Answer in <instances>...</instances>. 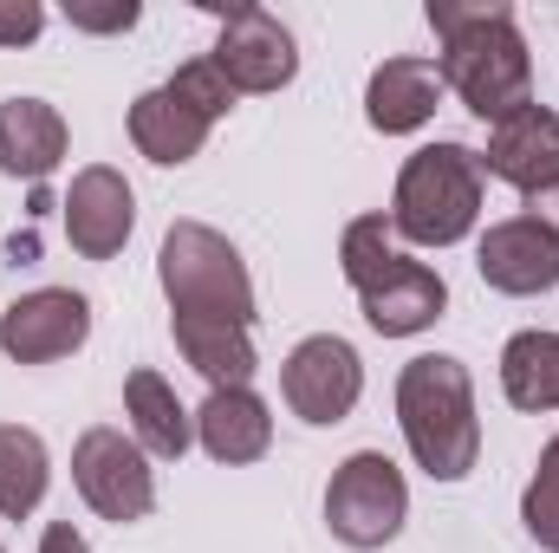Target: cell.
<instances>
[{
    "label": "cell",
    "instance_id": "6da1fadb",
    "mask_svg": "<svg viewBox=\"0 0 559 553\" xmlns=\"http://www.w3.org/2000/svg\"><path fill=\"white\" fill-rule=\"evenodd\" d=\"M429 26L442 39V92H455L481 125L534 105V52L508 0H429Z\"/></svg>",
    "mask_w": 559,
    "mask_h": 553
},
{
    "label": "cell",
    "instance_id": "7a4b0ae2",
    "mask_svg": "<svg viewBox=\"0 0 559 553\" xmlns=\"http://www.w3.org/2000/svg\"><path fill=\"white\" fill-rule=\"evenodd\" d=\"M338 274L352 280V293L365 306V326L384 332V339H417V332H429L449 313V280L397 242L391 215L345 222V235H338Z\"/></svg>",
    "mask_w": 559,
    "mask_h": 553
},
{
    "label": "cell",
    "instance_id": "3957f363",
    "mask_svg": "<svg viewBox=\"0 0 559 553\" xmlns=\"http://www.w3.org/2000/svg\"><path fill=\"white\" fill-rule=\"evenodd\" d=\"M397 430L429 482H462L481 456L475 378L455 352H423L397 372Z\"/></svg>",
    "mask_w": 559,
    "mask_h": 553
},
{
    "label": "cell",
    "instance_id": "277c9868",
    "mask_svg": "<svg viewBox=\"0 0 559 553\" xmlns=\"http://www.w3.org/2000/svg\"><path fill=\"white\" fill-rule=\"evenodd\" d=\"M481 189H488L481 150L449 143V138L411 150L404 169H397V189H391L397 242H411V248H455V242H468L475 222H481Z\"/></svg>",
    "mask_w": 559,
    "mask_h": 553
},
{
    "label": "cell",
    "instance_id": "5b68a950",
    "mask_svg": "<svg viewBox=\"0 0 559 553\" xmlns=\"http://www.w3.org/2000/svg\"><path fill=\"white\" fill-rule=\"evenodd\" d=\"M156 280H163L169 319H209V326H248L254 332V274L222 228L169 222V235L156 248Z\"/></svg>",
    "mask_w": 559,
    "mask_h": 553
},
{
    "label": "cell",
    "instance_id": "8992f818",
    "mask_svg": "<svg viewBox=\"0 0 559 553\" xmlns=\"http://www.w3.org/2000/svg\"><path fill=\"white\" fill-rule=\"evenodd\" d=\"M404 521H411V482H404V469L384 449H358V456H345L332 469V482H325V528H332V541L378 553L404 534Z\"/></svg>",
    "mask_w": 559,
    "mask_h": 553
},
{
    "label": "cell",
    "instance_id": "52a82bcc",
    "mask_svg": "<svg viewBox=\"0 0 559 553\" xmlns=\"http://www.w3.org/2000/svg\"><path fill=\"white\" fill-rule=\"evenodd\" d=\"M72 489L98 521H118V528L150 521V508H156V469H150L143 443L111 423H98L72 443Z\"/></svg>",
    "mask_w": 559,
    "mask_h": 553
},
{
    "label": "cell",
    "instance_id": "ba28073f",
    "mask_svg": "<svg viewBox=\"0 0 559 553\" xmlns=\"http://www.w3.org/2000/svg\"><path fill=\"white\" fill-rule=\"evenodd\" d=\"M280 398H286V411L299 416V423H312V430L345 423V416L358 411V398H365V358H358V345L338 339V332L299 339L286 352V365H280Z\"/></svg>",
    "mask_w": 559,
    "mask_h": 553
},
{
    "label": "cell",
    "instance_id": "9c48e42d",
    "mask_svg": "<svg viewBox=\"0 0 559 553\" xmlns=\"http://www.w3.org/2000/svg\"><path fill=\"white\" fill-rule=\"evenodd\" d=\"M59 228H66V242H72L79 261H118L124 242H131V228H138V196H131L124 169L85 163L72 176L66 202H59Z\"/></svg>",
    "mask_w": 559,
    "mask_h": 553
},
{
    "label": "cell",
    "instance_id": "30bf717a",
    "mask_svg": "<svg viewBox=\"0 0 559 553\" xmlns=\"http://www.w3.org/2000/svg\"><path fill=\"white\" fill-rule=\"evenodd\" d=\"M92 339V299L72 286H33L0 313V352L13 365H59Z\"/></svg>",
    "mask_w": 559,
    "mask_h": 553
},
{
    "label": "cell",
    "instance_id": "8fae6325",
    "mask_svg": "<svg viewBox=\"0 0 559 553\" xmlns=\"http://www.w3.org/2000/svg\"><path fill=\"white\" fill-rule=\"evenodd\" d=\"M209 59H215V72L235 85V98H241V92H280V85H293V72H299V46H293L286 20L267 13V7H228Z\"/></svg>",
    "mask_w": 559,
    "mask_h": 553
},
{
    "label": "cell",
    "instance_id": "7c38bea8",
    "mask_svg": "<svg viewBox=\"0 0 559 553\" xmlns=\"http://www.w3.org/2000/svg\"><path fill=\"white\" fill-rule=\"evenodd\" d=\"M475 274L488 280L495 293H508V299L554 293L559 286V235H547V228L527 222V215L488 222L481 242H475Z\"/></svg>",
    "mask_w": 559,
    "mask_h": 553
},
{
    "label": "cell",
    "instance_id": "4fadbf2b",
    "mask_svg": "<svg viewBox=\"0 0 559 553\" xmlns=\"http://www.w3.org/2000/svg\"><path fill=\"white\" fill-rule=\"evenodd\" d=\"M481 169L501 176V183H514L521 196H534L540 183H554L559 176V111L554 105H521L501 125H488Z\"/></svg>",
    "mask_w": 559,
    "mask_h": 553
},
{
    "label": "cell",
    "instance_id": "5bb4252c",
    "mask_svg": "<svg viewBox=\"0 0 559 553\" xmlns=\"http://www.w3.org/2000/svg\"><path fill=\"white\" fill-rule=\"evenodd\" d=\"M436 105H442V72H436V59L397 52V59H384V66L365 79V118H371L378 138H411V131H423V125L436 118Z\"/></svg>",
    "mask_w": 559,
    "mask_h": 553
},
{
    "label": "cell",
    "instance_id": "9a60e30c",
    "mask_svg": "<svg viewBox=\"0 0 559 553\" xmlns=\"http://www.w3.org/2000/svg\"><path fill=\"white\" fill-rule=\"evenodd\" d=\"M195 443L209 462H261L274 449V411L254 385H228V391H209L202 411H195Z\"/></svg>",
    "mask_w": 559,
    "mask_h": 553
},
{
    "label": "cell",
    "instance_id": "2e32d148",
    "mask_svg": "<svg viewBox=\"0 0 559 553\" xmlns=\"http://www.w3.org/2000/svg\"><path fill=\"white\" fill-rule=\"evenodd\" d=\"M72 150V131L59 105L46 98H0V176L13 183H46Z\"/></svg>",
    "mask_w": 559,
    "mask_h": 553
},
{
    "label": "cell",
    "instance_id": "e0dca14e",
    "mask_svg": "<svg viewBox=\"0 0 559 553\" xmlns=\"http://www.w3.org/2000/svg\"><path fill=\"white\" fill-rule=\"evenodd\" d=\"M131 143H138V156H150V163H163V169H182V163H195L202 156V143H209V118L202 111H189L169 85H156V92H143V98H131Z\"/></svg>",
    "mask_w": 559,
    "mask_h": 553
},
{
    "label": "cell",
    "instance_id": "ac0fdd59",
    "mask_svg": "<svg viewBox=\"0 0 559 553\" xmlns=\"http://www.w3.org/2000/svg\"><path fill=\"white\" fill-rule=\"evenodd\" d=\"M124 416H131V436L143 443V456L182 462L189 443H195V411H182V398L169 391V378L150 372V365H138L124 378Z\"/></svg>",
    "mask_w": 559,
    "mask_h": 553
},
{
    "label": "cell",
    "instance_id": "d6986e66",
    "mask_svg": "<svg viewBox=\"0 0 559 553\" xmlns=\"http://www.w3.org/2000/svg\"><path fill=\"white\" fill-rule=\"evenodd\" d=\"M501 398L527 416L559 411V332L527 326L501 345Z\"/></svg>",
    "mask_w": 559,
    "mask_h": 553
},
{
    "label": "cell",
    "instance_id": "ffe728a7",
    "mask_svg": "<svg viewBox=\"0 0 559 553\" xmlns=\"http://www.w3.org/2000/svg\"><path fill=\"white\" fill-rule=\"evenodd\" d=\"M176 332V352L209 378V391H228V385H248L261 372L254 358V332L248 326H209V319H169Z\"/></svg>",
    "mask_w": 559,
    "mask_h": 553
},
{
    "label": "cell",
    "instance_id": "44dd1931",
    "mask_svg": "<svg viewBox=\"0 0 559 553\" xmlns=\"http://www.w3.org/2000/svg\"><path fill=\"white\" fill-rule=\"evenodd\" d=\"M46 482H52L46 436L26 423H0V521H26L46 502Z\"/></svg>",
    "mask_w": 559,
    "mask_h": 553
},
{
    "label": "cell",
    "instance_id": "7402d4cb",
    "mask_svg": "<svg viewBox=\"0 0 559 553\" xmlns=\"http://www.w3.org/2000/svg\"><path fill=\"white\" fill-rule=\"evenodd\" d=\"M521 528H527L534 548L559 553V436L540 449V462H534V482L521 495Z\"/></svg>",
    "mask_w": 559,
    "mask_h": 553
},
{
    "label": "cell",
    "instance_id": "603a6c76",
    "mask_svg": "<svg viewBox=\"0 0 559 553\" xmlns=\"http://www.w3.org/2000/svg\"><path fill=\"white\" fill-rule=\"evenodd\" d=\"M169 92L189 105V111H202L209 125L215 118H228L235 111V85L215 72V59H189V66H176V79H169Z\"/></svg>",
    "mask_w": 559,
    "mask_h": 553
},
{
    "label": "cell",
    "instance_id": "cb8c5ba5",
    "mask_svg": "<svg viewBox=\"0 0 559 553\" xmlns=\"http://www.w3.org/2000/svg\"><path fill=\"white\" fill-rule=\"evenodd\" d=\"M66 20H72L79 33H131L143 20V7L138 0H72Z\"/></svg>",
    "mask_w": 559,
    "mask_h": 553
},
{
    "label": "cell",
    "instance_id": "d4e9b609",
    "mask_svg": "<svg viewBox=\"0 0 559 553\" xmlns=\"http://www.w3.org/2000/svg\"><path fill=\"white\" fill-rule=\"evenodd\" d=\"M39 33H46L39 0H0V46H33Z\"/></svg>",
    "mask_w": 559,
    "mask_h": 553
},
{
    "label": "cell",
    "instance_id": "484cf974",
    "mask_svg": "<svg viewBox=\"0 0 559 553\" xmlns=\"http://www.w3.org/2000/svg\"><path fill=\"white\" fill-rule=\"evenodd\" d=\"M521 215H527V222H540L547 235H559V176H554V183H540V189L527 196V209H521Z\"/></svg>",
    "mask_w": 559,
    "mask_h": 553
},
{
    "label": "cell",
    "instance_id": "4316f807",
    "mask_svg": "<svg viewBox=\"0 0 559 553\" xmlns=\"http://www.w3.org/2000/svg\"><path fill=\"white\" fill-rule=\"evenodd\" d=\"M39 553H92V548H85V534H79L72 521H46V534H39Z\"/></svg>",
    "mask_w": 559,
    "mask_h": 553
},
{
    "label": "cell",
    "instance_id": "83f0119b",
    "mask_svg": "<svg viewBox=\"0 0 559 553\" xmlns=\"http://www.w3.org/2000/svg\"><path fill=\"white\" fill-rule=\"evenodd\" d=\"M0 553H7V548H0Z\"/></svg>",
    "mask_w": 559,
    "mask_h": 553
}]
</instances>
